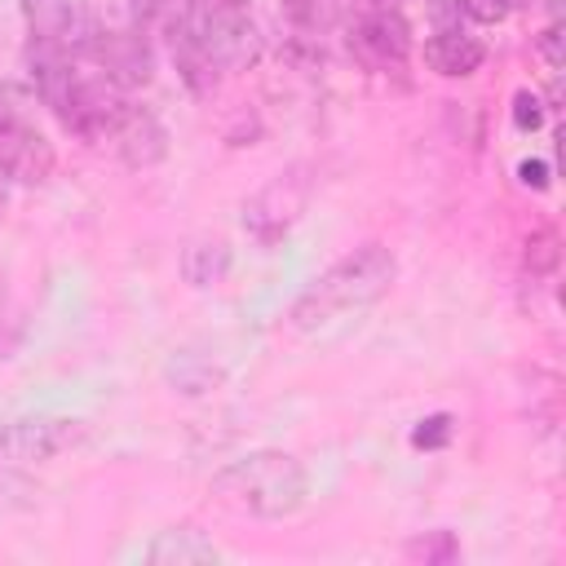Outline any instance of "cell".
<instances>
[{
    "instance_id": "1",
    "label": "cell",
    "mask_w": 566,
    "mask_h": 566,
    "mask_svg": "<svg viewBox=\"0 0 566 566\" xmlns=\"http://www.w3.org/2000/svg\"><path fill=\"white\" fill-rule=\"evenodd\" d=\"M398 274V261L385 243H363L354 248L349 256H340L332 270H323L292 305V327L301 332H314L323 323H336V318H349L367 305H376L389 283Z\"/></svg>"
},
{
    "instance_id": "19",
    "label": "cell",
    "mask_w": 566,
    "mask_h": 566,
    "mask_svg": "<svg viewBox=\"0 0 566 566\" xmlns=\"http://www.w3.org/2000/svg\"><path fill=\"white\" fill-rule=\"evenodd\" d=\"M429 18H433L438 31H460L464 4H460V0H429Z\"/></svg>"
},
{
    "instance_id": "12",
    "label": "cell",
    "mask_w": 566,
    "mask_h": 566,
    "mask_svg": "<svg viewBox=\"0 0 566 566\" xmlns=\"http://www.w3.org/2000/svg\"><path fill=\"white\" fill-rule=\"evenodd\" d=\"M168 380H172L181 394H203V389L217 385V367H212V363H199L195 354H177V358L168 363Z\"/></svg>"
},
{
    "instance_id": "9",
    "label": "cell",
    "mask_w": 566,
    "mask_h": 566,
    "mask_svg": "<svg viewBox=\"0 0 566 566\" xmlns=\"http://www.w3.org/2000/svg\"><path fill=\"white\" fill-rule=\"evenodd\" d=\"M146 562H155V566H199V562H221V548L212 539H203V531H195V526H172V531H159L150 539Z\"/></svg>"
},
{
    "instance_id": "17",
    "label": "cell",
    "mask_w": 566,
    "mask_h": 566,
    "mask_svg": "<svg viewBox=\"0 0 566 566\" xmlns=\"http://www.w3.org/2000/svg\"><path fill=\"white\" fill-rule=\"evenodd\" d=\"M535 49H539V57L557 71V66L566 62V35H562V27H557V22H553V27H544V31H539V40H535Z\"/></svg>"
},
{
    "instance_id": "14",
    "label": "cell",
    "mask_w": 566,
    "mask_h": 566,
    "mask_svg": "<svg viewBox=\"0 0 566 566\" xmlns=\"http://www.w3.org/2000/svg\"><path fill=\"white\" fill-rule=\"evenodd\" d=\"M455 553H460V544L451 531H429L407 544V557H424V562H455Z\"/></svg>"
},
{
    "instance_id": "13",
    "label": "cell",
    "mask_w": 566,
    "mask_h": 566,
    "mask_svg": "<svg viewBox=\"0 0 566 566\" xmlns=\"http://www.w3.org/2000/svg\"><path fill=\"white\" fill-rule=\"evenodd\" d=\"M522 261H526V270H531V274H553V270H557V261H562V239H557V230H553V226L535 230V234L526 239Z\"/></svg>"
},
{
    "instance_id": "20",
    "label": "cell",
    "mask_w": 566,
    "mask_h": 566,
    "mask_svg": "<svg viewBox=\"0 0 566 566\" xmlns=\"http://www.w3.org/2000/svg\"><path fill=\"white\" fill-rule=\"evenodd\" d=\"M517 177H522V186H531V190H548V164L544 159H522L517 164Z\"/></svg>"
},
{
    "instance_id": "5",
    "label": "cell",
    "mask_w": 566,
    "mask_h": 566,
    "mask_svg": "<svg viewBox=\"0 0 566 566\" xmlns=\"http://www.w3.org/2000/svg\"><path fill=\"white\" fill-rule=\"evenodd\" d=\"M349 49L367 66H398L411 53V31L398 9H367L349 31Z\"/></svg>"
},
{
    "instance_id": "16",
    "label": "cell",
    "mask_w": 566,
    "mask_h": 566,
    "mask_svg": "<svg viewBox=\"0 0 566 566\" xmlns=\"http://www.w3.org/2000/svg\"><path fill=\"white\" fill-rule=\"evenodd\" d=\"M447 438H451V416H442V411L429 416V420H420V424L411 429V442H416V447H429V451L442 447Z\"/></svg>"
},
{
    "instance_id": "21",
    "label": "cell",
    "mask_w": 566,
    "mask_h": 566,
    "mask_svg": "<svg viewBox=\"0 0 566 566\" xmlns=\"http://www.w3.org/2000/svg\"><path fill=\"white\" fill-rule=\"evenodd\" d=\"M4 203H9V172H4V164H0V212H4Z\"/></svg>"
},
{
    "instance_id": "11",
    "label": "cell",
    "mask_w": 566,
    "mask_h": 566,
    "mask_svg": "<svg viewBox=\"0 0 566 566\" xmlns=\"http://www.w3.org/2000/svg\"><path fill=\"white\" fill-rule=\"evenodd\" d=\"M230 274V248L226 239H190L181 248V279L190 287H212Z\"/></svg>"
},
{
    "instance_id": "3",
    "label": "cell",
    "mask_w": 566,
    "mask_h": 566,
    "mask_svg": "<svg viewBox=\"0 0 566 566\" xmlns=\"http://www.w3.org/2000/svg\"><path fill=\"white\" fill-rule=\"evenodd\" d=\"M80 57H93V62L102 66V75L115 80L119 88H146V84L155 80V53H150L142 27L111 31V27H97V22H93V31H88Z\"/></svg>"
},
{
    "instance_id": "10",
    "label": "cell",
    "mask_w": 566,
    "mask_h": 566,
    "mask_svg": "<svg viewBox=\"0 0 566 566\" xmlns=\"http://www.w3.org/2000/svg\"><path fill=\"white\" fill-rule=\"evenodd\" d=\"M22 9V22L31 31V40H49V44H62L71 40V27L80 22V4L75 0H18Z\"/></svg>"
},
{
    "instance_id": "6",
    "label": "cell",
    "mask_w": 566,
    "mask_h": 566,
    "mask_svg": "<svg viewBox=\"0 0 566 566\" xmlns=\"http://www.w3.org/2000/svg\"><path fill=\"white\" fill-rule=\"evenodd\" d=\"M301 203H305V190H301V186L287 190V181H274V186H265L252 203H243V230L256 234L261 243H274V239L296 221Z\"/></svg>"
},
{
    "instance_id": "18",
    "label": "cell",
    "mask_w": 566,
    "mask_h": 566,
    "mask_svg": "<svg viewBox=\"0 0 566 566\" xmlns=\"http://www.w3.org/2000/svg\"><path fill=\"white\" fill-rule=\"evenodd\" d=\"M460 4H464V18H473L482 27H495V22L509 18V4L504 0H460Z\"/></svg>"
},
{
    "instance_id": "15",
    "label": "cell",
    "mask_w": 566,
    "mask_h": 566,
    "mask_svg": "<svg viewBox=\"0 0 566 566\" xmlns=\"http://www.w3.org/2000/svg\"><path fill=\"white\" fill-rule=\"evenodd\" d=\"M513 124H517L522 133H535V128L544 124V102H539V93H531V88H517V93H513Z\"/></svg>"
},
{
    "instance_id": "7",
    "label": "cell",
    "mask_w": 566,
    "mask_h": 566,
    "mask_svg": "<svg viewBox=\"0 0 566 566\" xmlns=\"http://www.w3.org/2000/svg\"><path fill=\"white\" fill-rule=\"evenodd\" d=\"M111 137H115L119 159L128 168H150V164H159L168 155V128L142 106H128V115L119 119V128Z\"/></svg>"
},
{
    "instance_id": "2",
    "label": "cell",
    "mask_w": 566,
    "mask_h": 566,
    "mask_svg": "<svg viewBox=\"0 0 566 566\" xmlns=\"http://www.w3.org/2000/svg\"><path fill=\"white\" fill-rule=\"evenodd\" d=\"M212 486L230 500H239L252 517H287L305 504V491H310V478L301 469L296 455L287 451H274V447H261V451H248L239 460H230Z\"/></svg>"
},
{
    "instance_id": "4",
    "label": "cell",
    "mask_w": 566,
    "mask_h": 566,
    "mask_svg": "<svg viewBox=\"0 0 566 566\" xmlns=\"http://www.w3.org/2000/svg\"><path fill=\"white\" fill-rule=\"evenodd\" d=\"M84 438V420H66V416H27V420H9L0 424V460H53L62 451H71Z\"/></svg>"
},
{
    "instance_id": "8",
    "label": "cell",
    "mask_w": 566,
    "mask_h": 566,
    "mask_svg": "<svg viewBox=\"0 0 566 566\" xmlns=\"http://www.w3.org/2000/svg\"><path fill=\"white\" fill-rule=\"evenodd\" d=\"M424 62L447 80H464L486 62V49L464 31H438L433 40H424Z\"/></svg>"
}]
</instances>
